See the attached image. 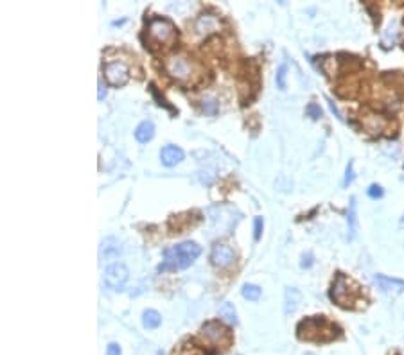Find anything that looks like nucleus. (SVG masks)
<instances>
[{"label": "nucleus", "mask_w": 404, "mask_h": 355, "mask_svg": "<svg viewBox=\"0 0 404 355\" xmlns=\"http://www.w3.org/2000/svg\"><path fill=\"white\" fill-rule=\"evenodd\" d=\"M153 136H154V126H153V122H151V121H144V122H140V124L137 126L135 138L139 140V142L146 144V142H149Z\"/></svg>", "instance_id": "nucleus-15"}, {"label": "nucleus", "mask_w": 404, "mask_h": 355, "mask_svg": "<svg viewBox=\"0 0 404 355\" xmlns=\"http://www.w3.org/2000/svg\"><path fill=\"white\" fill-rule=\"evenodd\" d=\"M374 282L377 283V287L383 293H400V291H404V280L390 278V276L385 275H375Z\"/></svg>", "instance_id": "nucleus-11"}, {"label": "nucleus", "mask_w": 404, "mask_h": 355, "mask_svg": "<svg viewBox=\"0 0 404 355\" xmlns=\"http://www.w3.org/2000/svg\"><path fill=\"white\" fill-rule=\"evenodd\" d=\"M142 323H144V326L146 328H149V330H153V328H158L160 326V323H162V316L158 314L156 311H146L142 314Z\"/></svg>", "instance_id": "nucleus-18"}, {"label": "nucleus", "mask_w": 404, "mask_h": 355, "mask_svg": "<svg viewBox=\"0 0 404 355\" xmlns=\"http://www.w3.org/2000/svg\"><path fill=\"white\" fill-rule=\"evenodd\" d=\"M104 76L111 86H124L129 79V68L122 61L108 63L104 68Z\"/></svg>", "instance_id": "nucleus-8"}, {"label": "nucleus", "mask_w": 404, "mask_h": 355, "mask_svg": "<svg viewBox=\"0 0 404 355\" xmlns=\"http://www.w3.org/2000/svg\"><path fill=\"white\" fill-rule=\"evenodd\" d=\"M338 336V326L323 318H309L298 325V337L305 341H331Z\"/></svg>", "instance_id": "nucleus-2"}, {"label": "nucleus", "mask_w": 404, "mask_h": 355, "mask_svg": "<svg viewBox=\"0 0 404 355\" xmlns=\"http://www.w3.org/2000/svg\"><path fill=\"white\" fill-rule=\"evenodd\" d=\"M147 36L151 43L169 47L176 40V27L167 18H151L147 23Z\"/></svg>", "instance_id": "nucleus-4"}, {"label": "nucleus", "mask_w": 404, "mask_h": 355, "mask_svg": "<svg viewBox=\"0 0 404 355\" xmlns=\"http://www.w3.org/2000/svg\"><path fill=\"white\" fill-rule=\"evenodd\" d=\"M402 223H404V217H402Z\"/></svg>", "instance_id": "nucleus-31"}, {"label": "nucleus", "mask_w": 404, "mask_h": 355, "mask_svg": "<svg viewBox=\"0 0 404 355\" xmlns=\"http://www.w3.org/2000/svg\"><path fill=\"white\" fill-rule=\"evenodd\" d=\"M298 303H300V293H298L295 287H289V289L286 291V305H284L286 314H291V312L297 311Z\"/></svg>", "instance_id": "nucleus-17"}, {"label": "nucleus", "mask_w": 404, "mask_h": 355, "mask_svg": "<svg viewBox=\"0 0 404 355\" xmlns=\"http://www.w3.org/2000/svg\"><path fill=\"white\" fill-rule=\"evenodd\" d=\"M262 233V217H255V228H254V239L259 241Z\"/></svg>", "instance_id": "nucleus-25"}, {"label": "nucleus", "mask_w": 404, "mask_h": 355, "mask_svg": "<svg viewBox=\"0 0 404 355\" xmlns=\"http://www.w3.org/2000/svg\"><path fill=\"white\" fill-rule=\"evenodd\" d=\"M219 316L227 319L230 325H237V314H235V309L232 303H223L219 307Z\"/></svg>", "instance_id": "nucleus-20"}, {"label": "nucleus", "mask_w": 404, "mask_h": 355, "mask_svg": "<svg viewBox=\"0 0 404 355\" xmlns=\"http://www.w3.org/2000/svg\"><path fill=\"white\" fill-rule=\"evenodd\" d=\"M309 113H312L315 115V119H318V117H322V111L318 110V108H316V104H311V106H309Z\"/></svg>", "instance_id": "nucleus-28"}, {"label": "nucleus", "mask_w": 404, "mask_h": 355, "mask_svg": "<svg viewBox=\"0 0 404 355\" xmlns=\"http://www.w3.org/2000/svg\"><path fill=\"white\" fill-rule=\"evenodd\" d=\"M361 121H363L365 129H367L368 133H372V135H381V133L386 131V128L390 126V122L386 121L383 115H377V113H365L363 117H361Z\"/></svg>", "instance_id": "nucleus-10"}, {"label": "nucleus", "mask_w": 404, "mask_h": 355, "mask_svg": "<svg viewBox=\"0 0 404 355\" xmlns=\"http://www.w3.org/2000/svg\"><path fill=\"white\" fill-rule=\"evenodd\" d=\"M347 221H349V241H354V237H356L357 233V203H356V198L350 199V205H349V217H347Z\"/></svg>", "instance_id": "nucleus-16"}, {"label": "nucleus", "mask_w": 404, "mask_h": 355, "mask_svg": "<svg viewBox=\"0 0 404 355\" xmlns=\"http://www.w3.org/2000/svg\"><path fill=\"white\" fill-rule=\"evenodd\" d=\"M234 249L227 244H216L212 248V253H210V260L216 268H228L234 262Z\"/></svg>", "instance_id": "nucleus-9"}, {"label": "nucleus", "mask_w": 404, "mask_h": 355, "mask_svg": "<svg viewBox=\"0 0 404 355\" xmlns=\"http://www.w3.org/2000/svg\"><path fill=\"white\" fill-rule=\"evenodd\" d=\"M201 336L217 350H227L232 344V332L219 321H209L201 326Z\"/></svg>", "instance_id": "nucleus-5"}, {"label": "nucleus", "mask_w": 404, "mask_h": 355, "mask_svg": "<svg viewBox=\"0 0 404 355\" xmlns=\"http://www.w3.org/2000/svg\"><path fill=\"white\" fill-rule=\"evenodd\" d=\"M286 76H287V66L280 65L279 72H277V86H279L280 90H284V88H286Z\"/></svg>", "instance_id": "nucleus-22"}, {"label": "nucleus", "mask_w": 404, "mask_h": 355, "mask_svg": "<svg viewBox=\"0 0 404 355\" xmlns=\"http://www.w3.org/2000/svg\"><path fill=\"white\" fill-rule=\"evenodd\" d=\"M166 70L171 77H174L176 81L187 83L192 77V63L189 61L185 56H171L166 61Z\"/></svg>", "instance_id": "nucleus-6"}, {"label": "nucleus", "mask_w": 404, "mask_h": 355, "mask_svg": "<svg viewBox=\"0 0 404 355\" xmlns=\"http://www.w3.org/2000/svg\"><path fill=\"white\" fill-rule=\"evenodd\" d=\"M104 96H106V90H104L103 83H101V81H99V96H97V97H99V101H103V99H104Z\"/></svg>", "instance_id": "nucleus-29"}, {"label": "nucleus", "mask_w": 404, "mask_h": 355, "mask_svg": "<svg viewBox=\"0 0 404 355\" xmlns=\"http://www.w3.org/2000/svg\"><path fill=\"white\" fill-rule=\"evenodd\" d=\"M329 106H331V110H332V113H336V117H338V119H340V121H342V119H343V117H342V113H340V111H338V110H336V106H334V103H331V101H329Z\"/></svg>", "instance_id": "nucleus-30"}, {"label": "nucleus", "mask_w": 404, "mask_h": 355, "mask_svg": "<svg viewBox=\"0 0 404 355\" xmlns=\"http://www.w3.org/2000/svg\"><path fill=\"white\" fill-rule=\"evenodd\" d=\"M106 355H121V346L117 343H110L106 348Z\"/></svg>", "instance_id": "nucleus-27"}, {"label": "nucleus", "mask_w": 404, "mask_h": 355, "mask_svg": "<svg viewBox=\"0 0 404 355\" xmlns=\"http://www.w3.org/2000/svg\"><path fill=\"white\" fill-rule=\"evenodd\" d=\"M368 196H370V198H374V199L381 198V196H383V188L379 187V185H372V187L368 188Z\"/></svg>", "instance_id": "nucleus-26"}, {"label": "nucleus", "mask_w": 404, "mask_h": 355, "mask_svg": "<svg viewBox=\"0 0 404 355\" xmlns=\"http://www.w3.org/2000/svg\"><path fill=\"white\" fill-rule=\"evenodd\" d=\"M242 296L250 301H255V300H259V296H261V289H259L257 286L246 283V286H242Z\"/></svg>", "instance_id": "nucleus-21"}, {"label": "nucleus", "mask_w": 404, "mask_h": 355, "mask_svg": "<svg viewBox=\"0 0 404 355\" xmlns=\"http://www.w3.org/2000/svg\"><path fill=\"white\" fill-rule=\"evenodd\" d=\"M160 160L166 167H173V165L180 163L184 160V151L176 146H166L160 151Z\"/></svg>", "instance_id": "nucleus-12"}, {"label": "nucleus", "mask_w": 404, "mask_h": 355, "mask_svg": "<svg viewBox=\"0 0 404 355\" xmlns=\"http://www.w3.org/2000/svg\"><path fill=\"white\" fill-rule=\"evenodd\" d=\"M121 251H122L121 242L115 237L104 239L103 244H101V256H103V258H115V256H119Z\"/></svg>", "instance_id": "nucleus-14"}, {"label": "nucleus", "mask_w": 404, "mask_h": 355, "mask_svg": "<svg viewBox=\"0 0 404 355\" xmlns=\"http://www.w3.org/2000/svg\"><path fill=\"white\" fill-rule=\"evenodd\" d=\"M203 110L209 115H216V111H217L216 99H203Z\"/></svg>", "instance_id": "nucleus-23"}, {"label": "nucleus", "mask_w": 404, "mask_h": 355, "mask_svg": "<svg viewBox=\"0 0 404 355\" xmlns=\"http://www.w3.org/2000/svg\"><path fill=\"white\" fill-rule=\"evenodd\" d=\"M352 180H354V161L350 160L349 161V165H347V172H345V180H343V185H350L352 183Z\"/></svg>", "instance_id": "nucleus-24"}, {"label": "nucleus", "mask_w": 404, "mask_h": 355, "mask_svg": "<svg viewBox=\"0 0 404 355\" xmlns=\"http://www.w3.org/2000/svg\"><path fill=\"white\" fill-rule=\"evenodd\" d=\"M128 276H129V273H128V268H126L124 264L115 262V264H110V266L104 269L103 280L110 289L119 291V289L124 287L126 282H128Z\"/></svg>", "instance_id": "nucleus-7"}, {"label": "nucleus", "mask_w": 404, "mask_h": 355, "mask_svg": "<svg viewBox=\"0 0 404 355\" xmlns=\"http://www.w3.org/2000/svg\"><path fill=\"white\" fill-rule=\"evenodd\" d=\"M331 298L340 307H354V303L360 300V287L350 278H347L345 275L340 273L336 276L334 283H332Z\"/></svg>", "instance_id": "nucleus-3"}, {"label": "nucleus", "mask_w": 404, "mask_h": 355, "mask_svg": "<svg viewBox=\"0 0 404 355\" xmlns=\"http://www.w3.org/2000/svg\"><path fill=\"white\" fill-rule=\"evenodd\" d=\"M173 355H209L203 348L196 346L192 343H184L178 350H174Z\"/></svg>", "instance_id": "nucleus-19"}, {"label": "nucleus", "mask_w": 404, "mask_h": 355, "mask_svg": "<svg viewBox=\"0 0 404 355\" xmlns=\"http://www.w3.org/2000/svg\"><path fill=\"white\" fill-rule=\"evenodd\" d=\"M221 27L219 20L216 18V16H210V15H203L198 18V22H196V31H198L199 34H210V33H216L217 29Z\"/></svg>", "instance_id": "nucleus-13"}, {"label": "nucleus", "mask_w": 404, "mask_h": 355, "mask_svg": "<svg viewBox=\"0 0 404 355\" xmlns=\"http://www.w3.org/2000/svg\"><path fill=\"white\" fill-rule=\"evenodd\" d=\"M199 253H201V248L192 241H185L182 244L173 246V248L164 251V264L160 266V271L189 268L199 256Z\"/></svg>", "instance_id": "nucleus-1"}]
</instances>
